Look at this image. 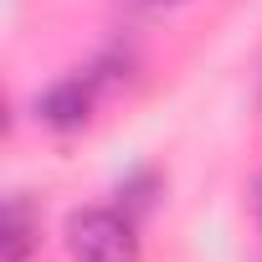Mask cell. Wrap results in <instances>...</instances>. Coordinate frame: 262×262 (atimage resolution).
I'll use <instances>...</instances> for the list:
<instances>
[{"label":"cell","instance_id":"3","mask_svg":"<svg viewBox=\"0 0 262 262\" xmlns=\"http://www.w3.org/2000/svg\"><path fill=\"white\" fill-rule=\"evenodd\" d=\"M41 242V216L31 211L26 195H11L0 211V262H26Z\"/></svg>","mask_w":262,"mask_h":262},{"label":"cell","instance_id":"1","mask_svg":"<svg viewBox=\"0 0 262 262\" xmlns=\"http://www.w3.org/2000/svg\"><path fill=\"white\" fill-rule=\"evenodd\" d=\"M67 252L72 262H139V231L128 211L88 206L67 216Z\"/></svg>","mask_w":262,"mask_h":262},{"label":"cell","instance_id":"2","mask_svg":"<svg viewBox=\"0 0 262 262\" xmlns=\"http://www.w3.org/2000/svg\"><path fill=\"white\" fill-rule=\"evenodd\" d=\"M36 118L57 134H72L93 118V77H57L41 98H36Z\"/></svg>","mask_w":262,"mask_h":262},{"label":"cell","instance_id":"4","mask_svg":"<svg viewBox=\"0 0 262 262\" xmlns=\"http://www.w3.org/2000/svg\"><path fill=\"white\" fill-rule=\"evenodd\" d=\"M139 6H155V11H170V6H185V0H139Z\"/></svg>","mask_w":262,"mask_h":262}]
</instances>
